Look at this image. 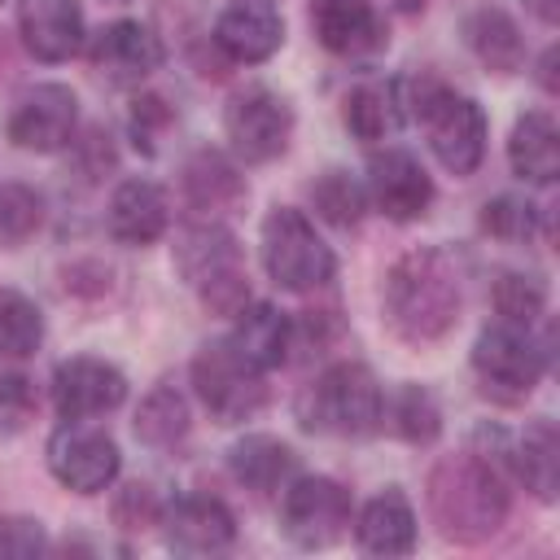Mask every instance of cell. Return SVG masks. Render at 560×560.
<instances>
[{
    "mask_svg": "<svg viewBox=\"0 0 560 560\" xmlns=\"http://www.w3.org/2000/svg\"><path fill=\"white\" fill-rule=\"evenodd\" d=\"M258 372H271L284 363V350H289V319L284 311L267 306V302H254V306H241L236 311V328L228 337Z\"/></svg>",
    "mask_w": 560,
    "mask_h": 560,
    "instance_id": "cb8c5ba5",
    "label": "cell"
},
{
    "mask_svg": "<svg viewBox=\"0 0 560 560\" xmlns=\"http://www.w3.org/2000/svg\"><path fill=\"white\" fill-rule=\"evenodd\" d=\"M74 118H79L74 92L61 83H39L18 101L9 118V140L31 153H52L74 136Z\"/></svg>",
    "mask_w": 560,
    "mask_h": 560,
    "instance_id": "7c38bea8",
    "label": "cell"
},
{
    "mask_svg": "<svg viewBox=\"0 0 560 560\" xmlns=\"http://www.w3.org/2000/svg\"><path fill=\"white\" fill-rule=\"evenodd\" d=\"M118 446L114 438H105L101 429H83V424H61L48 438V468L61 486H70L74 494H96L118 477Z\"/></svg>",
    "mask_w": 560,
    "mask_h": 560,
    "instance_id": "30bf717a",
    "label": "cell"
},
{
    "mask_svg": "<svg viewBox=\"0 0 560 560\" xmlns=\"http://www.w3.org/2000/svg\"><path fill=\"white\" fill-rule=\"evenodd\" d=\"M472 368H477V376L486 385H499V389H512V394H529L547 372V350L529 337V328L503 319V324H490L477 337Z\"/></svg>",
    "mask_w": 560,
    "mask_h": 560,
    "instance_id": "9c48e42d",
    "label": "cell"
},
{
    "mask_svg": "<svg viewBox=\"0 0 560 560\" xmlns=\"http://www.w3.org/2000/svg\"><path fill=\"white\" fill-rule=\"evenodd\" d=\"M311 206L337 223V228H354L363 219V206H368V192L363 184L350 175V171H324L315 184H311Z\"/></svg>",
    "mask_w": 560,
    "mask_h": 560,
    "instance_id": "4dcf8cb0",
    "label": "cell"
},
{
    "mask_svg": "<svg viewBox=\"0 0 560 560\" xmlns=\"http://www.w3.org/2000/svg\"><path fill=\"white\" fill-rule=\"evenodd\" d=\"M44 223V201L26 184H0V245H22Z\"/></svg>",
    "mask_w": 560,
    "mask_h": 560,
    "instance_id": "d6a6232c",
    "label": "cell"
},
{
    "mask_svg": "<svg viewBox=\"0 0 560 560\" xmlns=\"http://www.w3.org/2000/svg\"><path fill=\"white\" fill-rule=\"evenodd\" d=\"M175 267L192 284V293L201 298V306L214 311V315H236L245 306V298H249L241 245L219 223H192V228H184L179 241H175Z\"/></svg>",
    "mask_w": 560,
    "mask_h": 560,
    "instance_id": "5b68a950",
    "label": "cell"
},
{
    "mask_svg": "<svg viewBox=\"0 0 560 560\" xmlns=\"http://www.w3.org/2000/svg\"><path fill=\"white\" fill-rule=\"evenodd\" d=\"M192 385L219 424H241L267 402L262 372L232 341H214L192 359Z\"/></svg>",
    "mask_w": 560,
    "mask_h": 560,
    "instance_id": "52a82bcc",
    "label": "cell"
},
{
    "mask_svg": "<svg viewBox=\"0 0 560 560\" xmlns=\"http://www.w3.org/2000/svg\"><path fill=\"white\" fill-rule=\"evenodd\" d=\"M262 267L280 289L306 293L332 280V249L315 236L302 210L276 206L262 223Z\"/></svg>",
    "mask_w": 560,
    "mask_h": 560,
    "instance_id": "8992f818",
    "label": "cell"
},
{
    "mask_svg": "<svg viewBox=\"0 0 560 560\" xmlns=\"http://www.w3.org/2000/svg\"><path fill=\"white\" fill-rule=\"evenodd\" d=\"M494 306H499V315H503L508 324L529 328V324L542 315V306H547V289H542L538 276L508 271V276H499V284H494Z\"/></svg>",
    "mask_w": 560,
    "mask_h": 560,
    "instance_id": "836d02e7",
    "label": "cell"
},
{
    "mask_svg": "<svg viewBox=\"0 0 560 560\" xmlns=\"http://www.w3.org/2000/svg\"><path fill=\"white\" fill-rule=\"evenodd\" d=\"M158 525L166 529V547L179 556H214V551H228L236 538L232 512L210 494L175 499L171 508H162Z\"/></svg>",
    "mask_w": 560,
    "mask_h": 560,
    "instance_id": "5bb4252c",
    "label": "cell"
},
{
    "mask_svg": "<svg viewBox=\"0 0 560 560\" xmlns=\"http://www.w3.org/2000/svg\"><path fill=\"white\" fill-rule=\"evenodd\" d=\"M223 131H228V140H232V149H236L241 162H271L289 144L293 109L276 92L254 88V92H245V96H236L228 105Z\"/></svg>",
    "mask_w": 560,
    "mask_h": 560,
    "instance_id": "8fae6325",
    "label": "cell"
},
{
    "mask_svg": "<svg viewBox=\"0 0 560 560\" xmlns=\"http://www.w3.org/2000/svg\"><path fill=\"white\" fill-rule=\"evenodd\" d=\"M354 538H359V547L368 556H407L416 547V512H411V503L398 490L376 494L363 508V516L354 525Z\"/></svg>",
    "mask_w": 560,
    "mask_h": 560,
    "instance_id": "44dd1931",
    "label": "cell"
},
{
    "mask_svg": "<svg viewBox=\"0 0 560 560\" xmlns=\"http://www.w3.org/2000/svg\"><path fill=\"white\" fill-rule=\"evenodd\" d=\"M280 516L298 547H332L350 525V494L332 477H298L284 490Z\"/></svg>",
    "mask_w": 560,
    "mask_h": 560,
    "instance_id": "ba28073f",
    "label": "cell"
},
{
    "mask_svg": "<svg viewBox=\"0 0 560 560\" xmlns=\"http://www.w3.org/2000/svg\"><path fill=\"white\" fill-rule=\"evenodd\" d=\"M464 39H468V48L477 52V61L490 66V70H499V74H512V70H521V61H525L521 26H516L503 9H494V4L472 9V13L464 18Z\"/></svg>",
    "mask_w": 560,
    "mask_h": 560,
    "instance_id": "603a6c76",
    "label": "cell"
},
{
    "mask_svg": "<svg viewBox=\"0 0 560 560\" xmlns=\"http://www.w3.org/2000/svg\"><path fill=\"white\" fill-rule=\"evenodd\" d=\"M368 188H372V201L389 219H398V223L420 219L429 210V201H433V184H429L424 166L411 153H402V149L372 153V162H368Z\"/></svg>",
    "mask_w": 560,
    "mask_h": 560,
    "instance_id": "9a60e30c",
    "label": "cell"
},
{
    "mask_svg": "<svg viewBox=\"0 0 560 560\" xmlns=\"http://www.w3.org/2000/svg\"><path fill=\"white\" fill-rule=\"evenodd\" d=\"M516 472L525 477V486L551 503L556 490H560V438H556V424L551 420H534L521 442H516Z\"/></svg>",
    "mask_w": 560,
    "mask_h": 560,
    "instance_id": "4316f807",
    "label": "cell"
},
{
    "mask_svg": "<svg viewBox=\"0 0 560 560\" xmlns=\"http://www.w3.org/2000/svg\"><path fill=\"white\" fill-rule=\"evenodd\" d=\"M284 39L276 0H228L214 22V44L232 61H267Z\"/></svg>",
    "mask_w": 560,
    "mask_h": 560,
    "instance_id": "2e32d148",
    "label": "cell"
},
{
    "mask_svg": "<svg viewBox=\"0 0 560 560\" xmlns=\"http://www.w3.org/2000/svg\"><path fill=\"white\" fill-rule=\"evenodd\" d=\"M188 433V402L179 389H153L136 411V438L149 446H175Z\"/></svg>",
    "mask_w": 560,
    "mask_h": 560,
    "instance_id": "f1b7e54d",
    "label": "cell"
},
{
    "mask_svg": "<svg viewBox=\"0 0 560 560\" xmlns=\"http://www.w3.org/2000/svg\"><path fill=\"white\" fill-rule=\"evenodd\" d=\"M538 83H542L547 92H556V48L542 52V61H538Z\"/></svg>",
    "mask_w": 560,
    "mask_h": 560,
    "instance_id": "60d3db41",
    "label": "cell"
},
{
    "mask_svg": "<svg viewBox=\"0 0 560 560\" xmlns=\"http://www.w3.org/2000/svg\"><path fill=\"white\" fill-rule=\"evenodd\" d=\"M402 122V96L398 83H359L346 96V127L359 140H385Z\"/></svg>",
    "mask_w": 560,
    "mask_h": 560,
    "instance_id": "83f0119b",
    "label": "cell"
},
{
    "mask_svg": "<svg viewBox=\"0 0 560 560\" xmlns=\"http://www.w3.org/2000/svg\"><path fill=\"white\" fill-rule=\"evenodd\" d=\"M311 26L337 57H363L385 44V22L372 0H311Z\"/></svg>",
    "mask_w": 560,
    "mask_h": 560,
    "instance_id": "e0dca14e",
    "label": "cell"
},
{
    "mask_svg": "<svg viewBox=\"0 0 560 560\" xmlns=\"http://www.w3.org/2000/svg\"><path fill=\"white\" fill-rule=\"evenodd\" d=\"M18 26L26 48L39 61H66L83 44V9L79 0H22Z\"/></svg>",
    "mask_w": 560,
    "mask_h": 560,
    "instance_id": "d6986e66",
    "label": "cell"
},
{
    "mask_svg": "<svg viewBox=\"0 0 560 560\" xmlns=\"http://www.w3.org/2000/svg\"><path fill=\"white\" fill-rule=\"evenodd\" d=\"M92 66L101 74H109L114 83H140L144 74H153L162 66V44L149 26L140 22H109L105 31L92 35L88 48Z\"/></svg>",
    "mask_w": 560,
    "mask_h": 560,
    "instance_id": "ac0fdd59",
    "label": "cell"
},
{
    "mask_svg": "<svg viewBox=\"0 0 560 560\" xmlns=\"http://www.w3.org/2000/svg\"><path fill=\"white\" fill-rule=\"evenodd\" d=\"M381 385L363 363H332L298 398V420L311 433L337 438H368L381 424Z\"/></svg>",
    "mask_w": 560,
    "mask_h": 560,
    "instance_id": "277c9868",
    "label": "cell"
},
{
    "mask_svg": "<svg viewBox=\"0 0 560 560\" xmlns=\"http://www.w3.org/2000/svg\"><path fill=\"white\" fill-rule=\"evenodd\" d=\"M114 521L122 529H144V525H158L162 521V503L153 494V486H122L118 499H114Z\"/></svg>",
    "mask_w": 560,
    "mask_h": 560,
    "instance_id": "d590c367",
    "label": "cell"
},
{
    "mask_svg": "<svg viewBox=\"0 0 560 560\" xmlns=\"http://www.w3.org/2000/svg\"><path fill=\"white\" fill-rule=\"evenodd\" d=\"M389 420H394L398 438H407V442H416V446H424V442H433V438L442 433V411H438L433 394L420 389V385H402V389L394 394Z\"/></svg>",
    "mask_w": 560,
    "mask_h": 560,
    "instance_id": "1f68e13d",
    "label": "cell"
},
{
    "mask_svg": "<svg viewBox=\"0 0 560 560\" xmlns=\"http://www.w3.org/2000/svg\"><path fill=\"white\" fill-rule=\"evenodd\" d=\"M525 9H529L538 22H547V26H556V18H560V0H525Z\"/></svg>",
    "mask_w": 560,
    "mask_h": 560,
    "instance_id": "ab89813d",
    "label": "cell"
},
{
    "mask_svg": "<svg viewBox=\"0 0 560 560\" xmlns=\"http://www.w3.org/2000/svg\"><path fill=\"white\" fill-rule=\"evenodd\" d=\"M398 96H402V114H411L424 127L429 149L438 153V162L451 175H472L481 166V153H486V114H481V105L472 96L451 92L433 74H420V79L398 83Z\"/></svg>",
    "mask_w": 560,
    "mask_h": 560,
    "instance_id": "3957f363",
    "label": "cell"
},
{
    "mask_svg": "<svg viewBox=\"0 0 560 560\" xmlns=\"http://www.w3.org/2000/svg\"><path fill=\"white\" fill-rule=\"evenodd\" d=\"M481 228L499 241H529L538 232V210L521 197H494L481 210Z\"/></svg>",
    "mask_w": 560,
    "mask_h": 560,
    "instance_id": "e575fe53",
    "label": "cell"
},
{
    "mask_svg": "<svg viewBox=\"0 0 560 560\" xmlns=\"http://www.w3.org/2000/svg\"><path fill=\"white\" fill-rule=\"evenodd\" d=\"M131 122H136V136H144V149H149V136H153V127L171 122V114H166V105H162L158 96H144V101H136V114H131Z\"/></svg>",
    "mask_w": 560,
    "mask_h": 560,
    "instance_id": "f35d334b",
    "label": "cell"
},
{
    "mask_svg": "<svg viewBox=\"0 0 560 560\" xmlns=\"http://www.w3.org/2000/svg\"><path fill=\"white\" fill-rule=\"evenodd\" d=\"M228 468H232V477H236L245 490H254V494H276V490L293 477L298 455H293L284 442H276V438L254 433V438H245V442L232 446Z\"/></svg>",
    "mask_w": 560,
    "mask_h": 560,
    "instance_id": "d4e9b609",
    "label": "cell"
},
{
    "mask_svg": "<svg viewBox=\"0 0 560 560\" xmlns=\"http://www.w3.org/2000/svg\"><path fill=\"white\" fill-rule=\"evenodd\" d=\"M127 398V376L105 359H66L52 372V402L66 420L105 416Z\"/></svg>",
    "mask_w": 560,
    "mask_h": 560,
    "instance_id": "4fadbf2b",
    "label": "cell"
},
{
    "mask_svg": "<svg viewBox=\"0 0 560 560\" xmlns=\"http://www.w3.org/2000/svg\"><path fill=\"white\" fill-rule=\"evenodd\" d=\"M166 219H171V206H166V192L149 179H127L118 184L114 201H109V232L122 241V245H149L166 232Z\"/></svg>",
    "mask_w": 560,
    "mask_h": 560,
    "instance_id": "ffe728a7",
    "label": "cell"
},
{
    "mask_svg": "<svg viewBox=\"0 0 560 560\" xmlns=\"http://www.w3.org/2000/svg\"><path fill=\"white\" fill-rule=\"evenodd\" d=\"M48 547L44 525L31 516H0V556H39Z\"/></svg>",
    "mask_w": 560,
    "mask_h": 560,
    "instance_id": "8d00e7d4",
    "label": "cell"
},
{
    "mask_svg": "<svg viewBox=\"0 0 560 560\" xmlns=\"http://www.w3.org/2000/svg\"><path fill=\"white\" fill-rule=\"evenodd\" d=\"M31 416V385L22 376H0V429H18Z\"/></svg>",
    "mask_w": 560,
    "mask_h": 560,
    "instance_id": "74e56055",
    "label": "cell"
},
{
    "mask_svg": "<svg viewBox=\"0 0 560 560\" xmlns=\"http://www.w3.org/2000/svg\"><path fill=\"white\" fill-rule=\"evenodd\" d=\"M184 192H188V201L197 210H232L245 197V179L223 153L201 149L184 166Z\"/></svg>",
    "mask_w": 560,
    "mask_h": 560,
    "instance_id": "484cf974",
    "label": "cell"
},
{
    "mask_svg": "<svg viewBox=\"0 0 560 560\" xmlns=\"http://www.w3.org/2000/svg\"><path fill=\"white\" fill-rule=\"evenodd\" d=\"M429 512L442 538L486 542L508 521V490L499 468L477 451L442 459L429 477Z\"/></svg>",
    "mask_w": 560,
    "mask_h": 560,
    "instance_id": "7a4b0ae2",
    "label": "cell"
},
{
    "mask_svg": "<svg viewBox=\"0 0 560 560\" xmlns=\"http://www.w3.org/2000/svg\"><path fill=\"white\" fill-rule=\"evenodd\" d=\"M398 9H407V13H416V9H424V0H398Z\"/></svg>",
    "mask_w": 560,
    "mask_h": 560,
    "instance_id": "b9f144b4",
    "label": "cell"
},
{
    "mask_svg": "<svg viewBox=\"0 0 560 560\" xmlns=\"http://www.w3.org/2000/svg\"><path fill=\"white\" fill-rule=\"evenodd\" d=\"M508 162L521 179H534V184H551L560 175V136H556L551 114L534 109L516 118L512 140H508Z\"/></svg>",
    "mask_w": 560,
    "mask_h": 560,
    "instance_id": "7402d4cb",
    "label": "cell"
},
{
    "mask_svg": "<svg viewBox=\"0 0 560 560\" xmlns=\"http://www.w3.org/2000/svg\"><path fill=\"white\" fill-rule=\"evenodd\" d=\"M385 319L402 341H438L459 319V271L442 249H411L385 276Z\"/></svg>",
    "mask_w": 560,
    "mask_h": 560,
    "instance_id": "6da1fadb",
    "label": "cell"
},
{
    "mask_svg": "<svg viewBox=\"0 0 560 560\" xmlns=\"http://www.w3.org/2000/svg\"><path fill=\"white\" fill-rule=\"evenodd\" d=\"M44 341V315L39 306L18 293V289H0V354H35Z\"/></svg>",
    "mask_w": 560,
    "mask_h": 560,
    "instance_id": "f546056e",
    "label": "cell"
}]
</instances>
